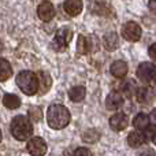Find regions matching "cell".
Wrapping results in <instances>:
<instances>
[{"mask_svg":"<svg viewBox=\"0 0 156 156\" xmlns=\"http://www.w3.org/2000/svg\"><path fill=\"white\" fill-rule=\"evenodd\" d=\"M70 111L63 104H52L47 111V123L54 130H62L70 123Z\"/></svg>","mask_w":156,"mask_h":156,"instance_id":"obj_1","label":"cell"},{"mask_svg":"<svg viewBox=\"0 0 156 156\" xmlns=\"http://www.w3.org/2000/svg\"><path fill=\"white\" fill-rule=\"evenodd\" d=\"M10 132L18 141H29L33 134V125L25 115H16L10 123Z\"/></svg>","mask_w":156,"mask_h":156,"instance_id":"obj_2","label":"cell"},{"mask_svg":"<svg viewBox=\"0 0 156 156\" xmlns=\"http://www.w3.org/2000/svg\"><path fill=\"white\" fill-rule=\"evenodd\" d=\"M15 83L22 93L27 94V96H33L38 92L40 88V82H38V76L30 70H22L18 73L15 78Z\"/></svg>","mask_w":156,"mask_h":156,"instance_id":"obj_3","label":"cell"},{"mask_svg":"<svg viewBox=\"0 0 156 156\" xmlns=\"http://www.w3.org/2000/svg\"><path fill=\"white\" fill-rule=\"evenodd\" d=\"M71 38H73V30L67 26H63L55 34L54 41H52V47L56 51H62V49H65L70 44Z\"/></svg>","mask_w":156,"mask_h":156,"instance_id":"obj_4","label":"cell"},{"mask_svg":"<svg viewBox=\"0 0 156 156\" xmlns=\"http://www.w3.org/2000/svg\"><path fill=\"white\" fill-rule=\"evenodd\" d=\"M137 77L144 83H154L156 81V65L151 62H143L137 67Z\"/></svg>","mask_w":156,"mask_h":156,"instance_id":"obj_5","label":"cell"},{"mask_svg":"<svg viewBox=\"0 0 156 156\" xmlns=\"http://www.w3.org/2000/svg\"><path fill=\"white\" fill-rule=\"evenodd\" d=\"M141 34H143V30H141V26L137 22L129 21L122 26V36L127 41L136 43V41H138L141 38Z\"/></svg>","mask_w":156,"mask_h":156,"instance_id":"obj_6","label":"cell"},{"mask_svg":"<svg viewBox=\"0 0 156 156\" xmlns=\"http://www.w3.org/2000/svg\"><path fill=\"white\" fill-rule=\"evenodd\" d=\"M26 148L32 156H44L48 151V145L43 137H32L27 141Z\"/></svg>","mask_w":156,"mask_h":156,"instance_id":"obj_7","label":"cell"},{"mask_svg":"<svg viewBox=\"0 0 156 156\" xmlns=\"http://www.w3.org/2000/svg\"><path fill=\"white\" fill-rule=\"evenodd\" d=\"M37 15L43 22H49L55 16V7L51 2H41L37 7Z\"/></svg>","mask_w":156,"mask_h":156,"instance_id":"obj_8","label":"cell"},{"mask_svg":"<svg viewBox=\"0 0 156 156\" xmlns=\"http://www.w3.org/2000/svg\"><path fill=\"white\" fill-rule=\"evenodd\" d=\"M127 125H129V118L122 112L114 114L110 118V127L114 132H122L127 127Z\"/></svg>","mask_w":156,"mask_h":156,"instance_id":"obj_9","label":"cell"},{"mask_svg":"<svg viewBox=\"0 0 156 156\" xmlns=\"http://www.w3.org/2000/svg\"><path fill=\"white\" fill-rule=\"evenodd\" d=\"M122 104H123V97H122V94L119 92H115V90L111 92L107 96V99H105V107L110 111L118 110V108L122 107Z\"/></svg>","mask_w":156,"mask_h":156,"instance_id":"obj_10","label":"cell"},{"mask_svg":"<svg viewBox=\"0 0 156 156\" xmlns=\"http://www.w3.org/2000/svg\"><path fill=\"white\" fill-rule=\"evenodd\" d=\"M63 8H65L66 14L70 16H77L81 14L83 8V4L81 0H66L63 3Z\"/></svg>","mask_w":156,"mask_h":156,"instance_id":"obj_11","label":"cell"},{"mask_svg":"<svg viewBox=\"0 0 156 156\" xmlns=\"http://www.w3.org/2000/svg\"><path fill=\"white\" fill-rule=\"evenodd\" d=\"M110 71L115 78H123L129 71V66L125 60H115L111 65Z\"/></svg>","mask_w":156,"mask_h":156,"instance_id":"obj_12","label":"cell"},{"mask_svg":"<svg viewBox=\"0 0 156 156\" xmlns=\"http://www.w3.org/2000/svg\"><path fill=\"white\" fill-rule=\"evenodd\" d=\"M103 44L107 51H115L119 45V38L115 32H108L103 38Z\"/></svg>","mask_w":156,"mask_h":156,"instance_id":"obj_13","label":"cell"},{"mask_svg":"<svg viewBox=\"0 0 156 156\" xmlns=\"http://www.w3.org/2000/svg\"><path fill=\"white\" fill-rule=\"evenodd\" d=\"M21 104H22V101L16 94L5 93L4 96H3V105H4L7 110H16V108L21 107Z\"/></svg>","mask_w":156,"mask_h":156,"instance_id":"obj_14","label":"cell"},{"mask_svg":"<svg viewBox=\"0 0 156 156\" xmlns=\"http://www.w3.org/2000/svg\"><path fill=\"white\" fill-rule=\"evenodd\" d=\"M86 96V89L85 86L82 85H77V86H73V88L69 90V97H70L71 101L74 103H80L85 99Z\"/></svg>","mask_w":156,"mask_h":156,"instance_id":"obj_15","label":"cell"},{"mask_svg":"<svg viewBox=\"0 0 156 156\" xmlns=\"http://www.w3.org/2000/svg\"><path fill=\"white\" fill-rule=\"evenodd\" d=\"M38 82H40L38 92H40V93H47L52 86V78L48 73H45V71H40V73H38Z\"/></svg>","mask_w":156,"mask_h":156,"instance_id":"obj_16","label":"cell"},{"mask_svg":"<svg viewBox=\"0 0 156 156\" xmlns=\"http://www.w3.org/2000/svg\"><path fill=\"white\" fill-rule=\"evenodd\" d=\"M11 76H12V67L10 62L4 58H0V82L10 80Z\"/></svg>","mask_w":156,"mask_h":156,"instance_id":"obj_17","label":"cell"},{"mask_svg":"<svg viewBox=\"0 0 156 156\" xmlns=\"http://www.w3.org/2000/svg\"><path fill=\"white\" fill-rule=\"evenodd\" d=\"M151 125V121H149V116L144 112H140L136 115V118L133 119V126L137 130H147Z\"/></svg>","mask_w":156,"mask_h":156,"instance_id":"obj_18","label":"cell"},{"mask_svg":"<svg viewBox=\"0 0 156 156\" xmlns=\"http://www.w3.org/2000/svg\"><path fill=\"white\" fill-rule=\"evenodd\" d=\"M144 143H145V137H144V134L140 132H132L127 136V144H129L132 148H138V147H141Z\"/></svg>","mask_w":156,"mask_h":156,"instance_id":"obj_19","label":"cell"},{"mask_svg":"<svg viewBox=\"0 0 156 156\" xmlns=\"http://www.w3.org/2000/svg\"><path fill=\"white\" fill-rule=\"evenodd\" d=\"M83 141L88 144H94L100 140V133L96 129H88L82 136Z\"/></svg>","mask_w":156,"mask_h":156,"instance_id":"obj_20","label":"cell"},{"mask_svg":"<svg viewBox=\"0 0 156 156\" xmlns=\"http://www.w3.org/2000/svg\"><path fill=\"white\" fill-rule=\"evenodd\" d=\"M136 96H137V101L140 103H148L151 100V90L149 88H137L136 90Z\"/></svg>","mask_w":156,"mask_h":156,"instance_id":"obj_21","label":"cell"},{"mask_svg":"<svg viewBox=\"0 0 156 156\" xmlns=\"http://www.w3.org/2000/svg\"><path fill=\"white\" fill-rule=\"evenodd\" d=\"M89 52V45H88V38L83 36H78L77 40V54L78 55H85Z\"/></svg>","mask_w":156,"mask_h":156,"instance_id":"obj_22","label":"cell"},{"mask_svg":"<svg viewBox=\"0 0 156 156\" xmlns=\"http://www.w3.org/2000/svg\"><path fill=\"white\" fill-rule=\"evenodd\" d=\"M108 8H110V4L104 2H96L93 3V12L99 14V15H107L108 14Z\"/></svg>","mask_w":156,"mask_h":156,"instance_id":"obj_23","label":"cell"},{"mask_svg":"<svg viewBox=\"0 0 156 156\" xmlns=\"http://www.w3.org/2000/svg\"><path fill=\"white\" fill-rule=\"evenodd\" d=\"M29 119H33L34 122H40L41 118H43V112H41L40 107H32L29 110Z\"/></svg>","mask_w":156,"mask_h":156,"instance_id":"obj_24","label":"cell"},{"mask_svg":"<svg viewBox=\"0 0 156 156\" xmlns=\"http://www.w3.org/2000/svg\"><path fill=\"white\" fill-rule=\"evenodd\" d=\"M145 140L149 141H154L155 145H156V126H149L148 129L145 130V134H144Z\"/></svg>","mask_w":156,"mask_h":156,"instance_id":"obj_25","label":"cell"},{"mask_svg":"<svg viewBox=\"0 0 156 156\" xmlns=\"http://www.w3.org/2000/svg\"><path fill=\"white\" fill-rule=\"evenodd\" d=\"M88 45H89V52H94L99 48V41H97V37L94 36H90L88 38Z\"/></svg>","mask_w":156,"mask_h":156,"instance_id":"obj_26","label":"cell"},{"mask_svg":"<svg viewBox=\"0 0 156 156\" xmlns=\"http://www.w3.org/2000/svg\"><path fill=\"white\" fill-rule=\"evenodd\" d=\"M122 88H123V90L126 92L127 94H132L133 93V90H137V88H136V83L133 82V81H126V82L122 85Z\"/></svg>","mask_w":156,"mask_h":156,"instance_id":"obj_27","label":"cell"},{"mask_svg":"<svg viewBox=\"0 0 156 156\" xmlns=\"http://www.w3.org/2000/svg\"><path fill=\"white\" fill-rule=\"evenodd\" d=\"M73 156H92V152L90 149L85 148V147H80L74 151V155Z\"/></svg>","mask_w":156,"mask_h":156,"instance_id":"obj_28","label":"cell"},{"mask_svg":"<svg viewBox=\"0 0 156 156\" xmlns=\"http://www.w3.org/2000/svg\"><path fill=\"white\" fill-rule=\"evenodd\" d=\"M148 55L151 56V59L156 60V43H154L151 47H149V49H148Z\"/></svg>","mask_w":156,"mask_h":156,"instance_id":"obj_29","label":"cell"},{"mask_svg":"<svg viewBox=\"0 0 156 156\" xmlns=\"http://www.w3.org/2000/svg\"><path fill=\"white\" fill-rule=\"evenodd\" d=\"M140 156H156V152L154 149L148 148V149H144L143 152H140Z\"/></svg>","mask_w":156,"mask_h":156,"instance_id":"obj_30","label":"cell"},{"mask_svg":"<svg viewBox=\"0 0 156 156\" xmlns=\"http://www.w3.org/2000/svg\"><path fill=\"white\" fill-rule=\"evenodd\" d=\"M149 121L151 123H154V126H156V108L151 111V115H149Z\"/></svg>","mask_w":156,"mask_h":156,"instance_id":"obj_31","label":"cell"},{"mask_svg":"<svg viewBox=\"0 0 156 156\" xmlns=\"http://www.w3.org/2000/svg\"><path fill=\"white\" fill-rule=\"evenodd\" d=\"M148 5H149V8H151V10L156 14V2H149V3H148Z\"/></svg>","mask_w":156,"mask_h":156,"instance_id":"obj_32","label":"cell"},{"mask_svg":"<svg viewBox=\"0 0 156 156\" xmlns=\"http://www.w3.org/2000/svg\"><path fill=\"white\" fill-rule=\"evenodd\" d=\"M3 140V133H2V130H0V141Z\"/></svg>","mask_w":156,"mask_h":156,"instance_id":"obj_33","label":"cell"}]
</instances>
